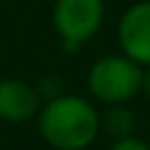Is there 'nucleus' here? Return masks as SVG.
I'll return each instance as SVG.
<instances>
[{
  "instance_id": "obj_1",
  "label": "nucleus",
  "mask_w": 150,
  "mask_h": 150,
  "mask_svg": "<svg viewBox=\"0 0 150 150\" xmlns=\"http://www.w3.org/2000/svg\"><path fill=\"white\" fill-rule=\"evenodd\" d=\"M101 129L98 112L80 96H54L40 117L45 141L59 150L87 148Z\"/></svg>"
},
{
  "instance_id": "obj_2",
  "label": "nucleus",
  "mask_w": 150,
  "mask_h": 150,
  "mask_svg": "<svg viewBox=\"0 0 150 150\" xmlns=\"http://www.w3.org/2000/svg\"><path fill=\"white\" fill-rule=\"evenodd\" d=\"M143 68L129 56L98 59L89 70V89L98 101L124 103L141 91Z\"/></svg>"
},
{
  "instance_id": "obj_3",
  "label": "nucleus",
  "mask_w": 150,
  "mask_h": 150,
  "mask_svg": "<svg viewBox=\"0 0 150 150\" xmlns=\"http://www.w3.org/2000/svg\"><path fill=\"white\" fill-rule=\"evenodd\" d=\"M103 23V0H59L54 7V26L66 49H77Z\"/></svg>"
},
{
  "instance_id": "obj_4",
  "label": "nucleus",
  "mask_w": 150,
  "mask_h": 150,
  "mask_svg": "<svg viewBox=\"0 0 150 150\" xmlns=\"http://www.w3.org/2000/svg\"><path fill=\"white\" fill-rule=\"evenodd\" d=\"M120 45L124 56L150 66V0L131 5L120 19Z\"/></svg>"
},
{
  "instance_id": "obj_5",
  "label": "nucleus",
  "mask_w": 150,
  "mask_h": 150,
  "mask_svg": "<svg viewBox=\"0 0 150 150\" xmlns=\"http://www.w3.org/2000/svg\"><path fill=\"white\" fill-rule=\"evenodd\" d=\"M38 110V94L19 82L2 80L0 82V117L7 122H23Z\"/></svg>"
},
{
  "instance_id": "obj_6",
  "label": "nucleus",
  "mask_w": 150,
  "mask_h": 150,
  "mask_svg": "<svg viewBox=\"0 0 150 150\" xmlns=\"http://www.w3.org/2000/svg\"><path fill=\"white\" fill-rule=\"evenodd\" d=\"M103 127H105V131L115 141L124 138V136H131V131H134V115H131V110H127L122 105H115V108H110L105 112Z\"/></svg>"
},
{
  "instance_id": "obj_7",
  "label": "nucleus",
  "mask_w": 150,
  "mask_h": 150,
  "mask_svg": "<svg viewBox=\"0 0 150 150\" xmlns=\"http://www.w3.org/2000/svg\"><path fill=\"white\" fill-rule=\"evenodd\" d=\"M110 150H150V145L136 136H124V138H117Z\"/></svg>"
},
{
  "instance_id": "obj_8",
  "label": "nucleus",
  "mask_w": 150,
  "mask_h": 150,
  "mask_svg": "<svg viewBox=\"0 0 150 150\" xmlns=\"http://www.w3.org/2000/svg\"><path fill=\"white\" fill-rule=\"evenodd\" d=\"M141 91L148 96V101H150V66H148V70H143V80H141Z\"/></svg>"
}]
</instances>
